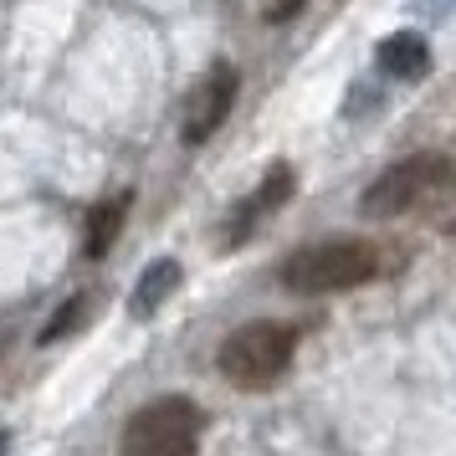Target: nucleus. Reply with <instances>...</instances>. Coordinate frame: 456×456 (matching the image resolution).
Returning a JSON list of instances; mask_svg holds the SVG:
<instances>
[{
  "label": "nucleus",
  "instance_id": "nucleus-1",
  "mask_svg": "<svg viewBox=\"0 0 456 456\" xmlns=\"http://www.w3.org/2000/svg\"><path fill=\"white\" fill-rule=\"evenodd\" d=\"M374 272H379V251L370 241H323V247H303L297 256H288L277 282L292 292H349L364 288Z\"/></svg>",
  "mask_w": 456,
  "mask_h": 456
},
{
  "label": "nucleus",
  "instance_id": "nucleus-2",
  "mask_svg": "<svg viewBox=\"0 0 456 456\" xmlns=\"http://www.w3.org/2000/svg\"><path fill=\"white\" fill-rule=\"evenodd\" d=\"M297 354V333L288 323H247L221 344V374L236 390H267L288 374Z\"/></svg>",
  "mask_w": 456,
  "mask_h": 456
},
{
  "label": "nucleus",
  "instance_id": "nucleus-3",
  "mask_svg": "<svg viewBox=\"0 0 456 456\" xmlns=\"http://www.w3.org/2000/svg\"><path fill=\"white\" fill-rule=\"evenodd\" d=\"M200 446V411L185 395H159L118 436V456H195Z\"/></svg>",
  "mask_w": 456,
  "mask_h": 456
},
{
  "label": "nucleus",
  "instance_id": "nucleus-4",
  "mask_svg": "<svg viewBox=\"0 0 456 456\" xmlns=\"http://www.w3.org/2000/svg\"><path fill=\"white\" fill-rule=\"evenodd\" d=\"M446 190H452V159L446 154H415V159H400V165L385 169L359 195V210L364 216H411V210H426L431 200H446Z\"/></svg>",
  "mask_w": 456,
  "mask_h": 456
},
{
  "label": "nucleus",
  "instance_id": "nucleus-5",
  "mask_svg": "<svg viewBox=\"0 0 456 456\" xmlns=\"http://www.w3.org/2000/svg\"><path fill=\"white\" fill-rule=\"evenodd\" d=\"M236 87H241V77H236V67L231 62H216L200 77V83L190 87V103H185V144H206L216 128L226 124L231 103H236Z\"/></svg>",
  "mask_w": 456,
  "mask_h": 456
},
{
  "label": "nucleus",
  "instance_id": "nucleus-6",
  "mask_svg": "<svg viewBox=\"0 0 456 456\" xmlns=\"http://www.w3.org/2000/svg\"><path fill=\"white\" fill-rule=\"evenodd\" d=\"M297 190V175H292V165H272L267 180L256 185V195H247L241 206L231 210V226H226V247H241L251 231H256V221L267 216V210L288 206V195Z\"/></svg>",
  "mask_w": 456,
  "mask_h": 456
},
{
  "label": "nucleus",
  "instance_id": "nucleus-7",
  "mask_svg": "<svg viewBox=\"0 0 456 456\" xmlns=\"http://www.w3.org/2000/svg\"><path fill=\"white\" fill-rule=\"evenodd\" d=\"M374 57H379V72H390V77H400V83H415V77L431 72V46H426V37H415V31L385 37Z\"/></svg>",
  "mask_w": 456,
  "mask_h": 456
},
{
  "label": "nucleus",
  "instance_id": "nucleus-8",
  "mask_svg": "<svg viewBox=\"0 0 456 456\" xmlns=\"http://www.w3.org/2000/svg\"><path fill=\"white\" fill-rule=\"evenodd\" d=\"M128 206H134V195H128V190L108 195L103 206H93V216H87V236H83V256H87V262L108 256V247L118 241V231H124V221H128Z\"/></svg>",
  "mask_w": 456,
  "mask_h": 456
},
{
  "label": "nucleus",
  "instance_id": "nucleus-9",
  "mask_svg": "<svg viewBox=\"0 0 456 456\" xmlns=\"http://www.w3.org/2000/svg\"><path fill=\"white\" fill-rule=\"evenodd\" d=\"M180 277H185V267H180L175 256L154 262V267H144V277H139V288H134V303H128V313H134V318H154V308H159L169 292L180 288Z\"/></svg>",
  "mask_w": 456,
  "mask_h": 456
},
{
  "label": "nucleus",
  "instance_id": "nucleus-10",
  "mask_svg": "<svg viewBox=\"0 0 456 456\" xmlns=\"http://www.w3.org/2000/svg\"><path fill=\"white\" fill-rule=\"evenodd\" d=\"M83 318H87V297H72V303H67V308H62V313H57V318H52V323L42 329V344H52V338L72 333L77 323H83Z\"/></svg>",
  "mask_w": 456,
  "mask_h": 456
},
{
  "label": "nucleus",
  "instance_id": "nucleus-11",
  "mask_svg": "<svg viewBox=\"0 0 456 456\" xmlns=\"http://www.w3.org/2000/svg\"><path fill=\"white\" fill-rule=\"evenodd\" d=\"M303 5H308V0H267V21H272V26H282V21H292Z\"/></svg>",
  "mask_w": 456,
  "mask_h": 456
},
{
  "label": "nucleus",
  "instance_id": "nucleus-12",
  "mask_svg": "<svg viewBox=\"0 0 456 456\" xmlns=\"http://www.w3.org/2000/svg\"><path fill=\"white\" fill-rule=\"evenodd\" d=\"M5 452H11V436L0 431V456H5Z\"/></svg>",
  "mask_w": 456,
  "mask_h": 456
}]
</instances>
